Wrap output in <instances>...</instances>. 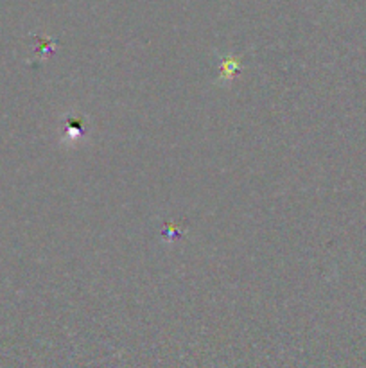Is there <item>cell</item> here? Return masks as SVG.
I'll return each mask as SVG.
<instances>
[{"label": "cell", "mask_w": 366, "mask_h": 368, "mask_svg": "<svg viewBox=\"0 0 366 368\" xmlns=\"http://www.w3.org/2000/svg\"><path fill=\"white\" fill-rule=\"evenodd\" d=\"M241 70V63H239L237 58H223L221 61V80L223 81H232Z\"/></svg>", "instance_id": "cell-1"}]
</instances>
